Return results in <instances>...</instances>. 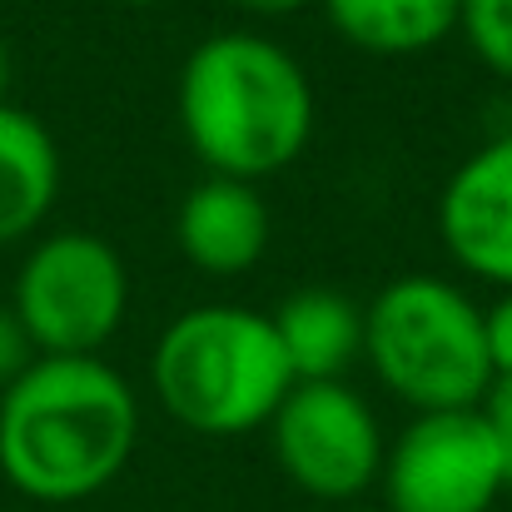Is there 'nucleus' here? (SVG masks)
Wrapping results in <instances>:
<instances>
[{
	"mask_svg": "<svg viewBox=\"0 0 512 512\" xmlns=\"http://www.w3.org/2000/svg\"><path fill=\"white\" fill-rule=\"evenodd\" d=\"M279 473L314 503H353L383 473V423L373 403L343 383H294L269 418Z\"/></svg>",
	"mask_w": 512,
	"mask_h": 512,
	"instance_id": "nucleus-6",
	"label": "nucleus"
},
{
	"mask_svg": "<svg viewBox=\"0 0 512 512\" xmlns=\"http://www.w3.org/2000/svg\"><path fill=\"white\" fill-rule=\"evenodd\" d=\"M140 443V398L100 353H40L0 388V478L45 508L105 493Z\"/></svg>",
	"mask_w": 512,
	"mask_h": 512,
	"instance_id": "nucleus-1",
	"label": "nucleus"
},
{
	"mask_svg": "<svg viewBox=\"0 0 512 512\" xmlns=\"http://www.w3.org/2000/svg\"><path fill=\"white\" fill-rule=\"evenodd\" d=\"M10 45H5V35H0V105H5V90H10Z\"/></svg>",
	"mask_w": 512,
	"mask_h": 512,
	"instance_id": "nucleus-18",
	"label": "nucleus"
},
{
	"mask_svg": "<svg viewBox=\"0 0 512 512\" xmlns=\"http://www.w3.org/2000/svg\"><path fill=\"white\" fill-rule=\"evenodd\" d=\"M10 309L25 324L35 353H100L125 329L130 269L120 249L90 229L35 234L15 269Z\"/></svg>",
	"mask_w": 512,
	"mask_h": 512,
	"instance_id": "nucleus-5",
	"label": "nucleus"
},
{
	"mask_svg": "<svg viewBox=\"0 0 512 512\" xmlns=\"http://www.w3.org/2000/svg\"><path fill=\"white\" fill-rule=\"evenodd\" d=\"M155 403L199 438H244L269 428L294 388L274 319L249 304H194L174 314L150 353Z\"/></svg>",
	"mask_w": 512,
	"mask_h": 512,
	"instance_id": "nucleus-3",
	"label": "nucleus"
},
{
	"mask_svg": "<svg viewBox=\"0 0 512 512\" xmlns=\"http://www.w3.org/2000/svg\"><path fill=\"white\" fill-rule=\"evenodd\" d=\"M269 319L294 368V383L343 378L363 358V309L339 289H299Z\"/></svg>",
	"mask_w": 512,
	"mask_h": 512,
	"instance_id": "nucleus-11",
	"label": "nucleus"
},
{
	"mask_svg": "<svg viewBox=\"0 0 512 512\" xmlns=\"http://www.w3.org/2000/svg\"><path fill=\"white\" fill-rule=\"evenodd\" d=\"M458 35L483 60L488 75L512 85V0H463L458 5Z\"/></svg>",
	"mask_w": 512,
	"mask_h": 512,
	"instance_id": "nucleus-13",
	"label": "nucleus"
},
{
	"mask_svg": "<svg viewBox=\"0 0 512 512\" xmlns=\"http://www.w3.org/2000/svg\"><path fill=\"white\" fill-rule=\"evenodd\" d=\"M483 334H488L493 378H512V289H503V294L483 309Z\"/></svg>",
	"mask_w": 512,
	"mask_h": 512,
	"instance_id": "nucleus-16",
	"label": "nucleus"
},
{
	"mask_svg": "<svg viewBox=\"0 0 512 512\" xmlns=\"http://www.w3.org/2000/svg\"><path fill=\"white\" fill-rule=\"evenodd\" d=\"M60 199V145L40 115L0 105V249L30 244Z\"/></svg>",
	"mask_w": 512,
	"mask_h": 512,
	"instance_id": "nucleus-10",
	"label": "nucleus"
},
{
	"mask_svg": "<svg viewBox=\"0 0 512 512\" xmlns=\"http://www.w3.org/2000/svg\"><path fill=\"white\" fill-rule=\"evenodd\" d=\"M130 5H150V0H130Z\"/></svg>",
	"mask_w": 512,
	"mask_h": 512,
	"instance_id": "nucleus-20",
	"label": "nucleus"
},
{
	"mask_svg": "<svg viewBox=\"0 0 512 512\" xmlns=\"http://www.w3.org/2000/svg\"><path fill=\"white\" fill-rule=\"evenodd\" d=\"M224 5H234L239 15H254V20H289L314 0H224Z\"/></svg>",
	"mask_w": 512,
	"mask_h": 512,
	"instance_id": "nucleus-17",
	"label": "nucleus"
},
{
	"mask_svg": "<svg viewBox=\"0 0 512 512\" xmlns=\"http://www.w3.org/2000/svg\"><path fill=\"white\" fill-rule=\"evenodd\" d=\"M269 204L259 194V184L249 179H224V174H204L174 214V244L179 254L214 279H234L249 274L264 254H269Z\"/></svg>",
	"mask_w": 512,
	"mask_h": 512,
	"instance_id": "nucleus-9",
	"label": "nucleus"
},
{
	"mask_svg": "<svg viewBox=\"0 0 512 512\" xmlns=\"http://www.w3.org/2000/svg\"><path fill=\"white\" fill-rule=\"evenodd\" d=\"M388 512H493L508 493L503 453L478 408L413 413L383 453Z\"/></svg>",
	"mask_w": 512,
	"mask_h": 512,
	"instance_id": "nucleus-7",
	"label": "nucleus"
},
{
	"mask_svg": "<svg viewBox=\"0 0 512 512\" xmlns=\"http://www.w3.org/2000/svg\"><path fill=\"white\" fill-rule=\"evenodd\" d=\"M35 358H40V353H35V343H30V334H25V324L15 319L10 304H0V388L15 383Z\"/></svg>",
	"mask_w": 512,
	"mask_h": 512,
	"instance_id": "nucleus-15",
	"label": "nucleus"
},
{
	"mask_svg": "<svg viewBox=\"0 0 512 512\" xmlns=\"http://www.w3.org/2000/svg\"><path fill=\"white\" fill-rule=\"evenodd\" d=\"M319 5L343 45L378 60H408L458 35L463 0H319Z\"/></svg>",
	"mask_w": 512,
	"mask_h": 512,
	"instance_id": "nucleus-12",
	"label": "nucleus"
},
{
	"mask_svg": "<svg viewBox=\"0 0 512 512\" xmlns=\"http://www.w3.org/2000/svg\"><path fill=\"white\" fill-rule=\"evenodd\" d=\"M343 512H388V508H343Z\"/></svg>",
	"mask_w": 512,
	"mask_h": 512,
	"instance_id": "nucleus-19",
	"label": "nucleus"
},
{
	"mask_svg": "<svg viewBox=\"0 0 512 512\" xmlns=\"http://www.w3.org/2000/svg\"><path fill=\"white\" fill-rule=\"evenodd\" d=\"M174 115L204 170L259 184L299 165L309 150L314 85L274 35L229 25L184 55Z\"/></svg>",
	"mask_w": 512,
	"mask_h": 512,
	"instance_id": "nucleus-2",
	"label": "nucleus"
},
{
	"mask_svg": "<svg viewBox=\"0 0 512 512\" xmlns=\"http://www.w3.org/2000/svg\"><path fill=\"white\" fill-rule=\"evenodd\" d=\"M363 363L408 413L478 408L493 388L483 304L438 274H403L363 309Z\"/></svg>",
	"mask_w": 512,
	"mask_h": 512,
	"instance_id": "nucleus-4",
	"label": "nucleus"
},
{
	"mask_svg": "<svg viewBox=\"0 0 512 512\" xmlns=\"http://www.w3.org/2000/svg\"><path fill=\"white\" fill-rule=\"evenodd\" d=\"M438 239L448 259L498 294L512 289V130L478 145L438 194Z\"/></svg>",
	"mask_w": 512,
	"mask_h": 512,
	"instance_id": "nucleus-8",
	"label": "nucleus"
},
{
	"mask_svg": "<svg viewBox=\"0 0 512 512\" xmlns=\"http://www.w3.org/2000/svg\"><path fill=\"white\" fill-rule=\"evenodd\" d=\"M478 413H483V423H488V433H493V443L503 453V473H508L512 488V378H493V388L483 393Z\"/></svg>",
	"mask_w": 512,
	"mask_h": 512,
	"instance_id": "nucleus-14",
	"label": "nucleus"
}]
</instances>
